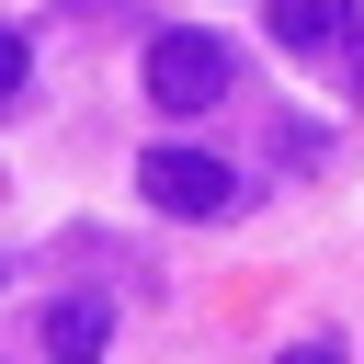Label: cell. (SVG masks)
<instances>
[{
	"mask_svg": "<svg viewBox=\"0 0 364 364\" xmlns=\"http://www.w3.org/2000/svg\"><path fill=\"white\" fill-rule=\"evenodd\" d=\"M284 364H341V341H296V353H284Z\"/></svg>",
	"mask_w": 364,
	"mask_h": 364,
	"instance_id": "8992f818",
	"label": "cell"
},
{
	"mask_svg": "<svg viewBox=\"0 0 364 364\" xmlns=\"http://www.w3.org/2000/svg\"><path fill=\"white\" fill-rule=\"evenodd\" d=\"M228 91H239V46L228 34H193V23L148 34V102L159 114H216Z\"/></svg>",
	"mask_w": 364,
	"mask_h": 364,
	"instance_id": "6da1fadb",
	"label": "cell"
},
{
	"mask_svg": "<svg viewBox=\"0 0 364 364\" xmlns=\"http://www.w3.org/2000/svg\"><path fill=\"white\" fill-rule=\"evenodd\" d=\"M341 34H353V0H273V46L318 57V46H341Z\"/></svg>",
	"mask_w": 364,
	"mask_h": 364,
	"instance_id": "277c9868",
	"label": "cell"
},
{
	"mask_svg": "<svg viewBox=\"0 0 364 364\" xmlns=\"http://www.w3.org/2000/svg\"><path fill=\"white\" fill-rule=\"evenodd\" d=\"M0 102H23V34L0 23Z\"/></svg>",
	"mask_w": 364,
	"mask_h": 364,
	"instance_id": "5b68a950",
	"label": "cell"
},
{
	"mask_svg": "<svg viewBox=\"0 0 364 364\" xmlns=\"http://www.w3.org/2000/svg\"><path fill=\"white\" fill-rule=\"evenodd\" d=\"M34 341H46V364H102V341H114V307H102V296H57Z\"/></svg>",
	"mask_w": 364,
	"mask_h": 364,
	"instance_id": "3957f363",
	"label": "cell"
},
{
	"mask_svg": "<svg viewBox=\"0 0 364 364\" xmlns=\"http://www.w3.org/2000/svg\"><path fill=\"white\" fill-rule=\"evenodd\" d=\"M136 193H148L159 216H228V205H239V171L205 159V148H148V159H136Z\"/></svg>",
	"mask_w": 364,
	"mask_h": 364,
	"instance_id": "7a4b0ae2",
	"label": "cell"
}]
</instances>
